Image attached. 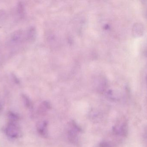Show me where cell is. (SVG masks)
Listing matches in <instances>:
<instances>
[{"label":"cell","instance_id":"obj_3","mask_svg":"<svg viewBox=\"0 0 147 147\" xmlns=\"http://www.w3.org/2000/svg\"><path fill=\"white\" fill-rule=\"evenodd\" d=\"M48 123L45 121H42L38 123L37 129L38 133L42 137L47 138L48 136Z\"/></svg>","mask_w":147,"mask_h":147},{"label":"cell","instance_id":"obj_1","mask_svg":"<svg viewBox=\"0 0 147 147\" xmlns=\"http://www.w3.org/2000/svg\"><path fill=\"white\" fill-rule=\"evenodd\" d=\"M9 121L5 127V132L8 137L12 139H17L21 134L20 127L17 123L18 117L13 113H10Z\"/></svg>","mask_w":147,"mask_h":147},{"label":"cell","instance_id":"obj_5","mask_svg":"<svg viewBox=\"0 0 147 147\" xmlns=\"http://www.w3.org/2000/svg\"><path fill=\"white\" fill-rule=\"evenodd\" d=\"M134 33L137 36H140L143 33V28L140 24H137L135 25L134 27Z\"/></svg>","mask_w":147,"mask_h":147},{"label":"cell","instance_id":"obj_4","mask_svg":"<svg viewBox=\"0 0 147 147\" xmlns=\"http://www.w3.org/2000/svg\"><path fill=\"white\" fill-rule=\"evenodd\" d=\"M50 108L51 105L49 102H43L38 109V113L40 114H44L47 112L48 110L50 109Z\"/></svg>","mask_w":147,"mask_h":147},{"label":"cell","instance_id":"obj_6","mask_svg":"<svg viewBox=\"0 0 147 147\" xmlns=\"http://www.w3.org/2000/svg\"><path fill=\"white\" fill-rule=\"evenodd\" d=\"M100 147H111L110 144L106 142H101L100 145Z\"/></svg>","mask_w":147,"mask_h":147},{"label":"cell","instance_id":"obj_2","mask_svg":"<svg viewBox=\"0 0 147 147\" xmlns=\"http://www.w3.org/2000/svg\"><path fill=\"white\" fill-rule=\"evenodd\" d=\"M81 131V129L76 123L71 122L69 125L68 135L71 142H75L78 140V134Z\"/></svg>","mask_w":147,"mask_h":147}]
</instances>
